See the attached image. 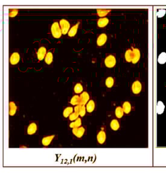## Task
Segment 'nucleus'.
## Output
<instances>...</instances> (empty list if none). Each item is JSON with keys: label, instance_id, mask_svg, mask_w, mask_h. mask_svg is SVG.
Returning <instances> with one entry per match:
<instances>
[{"label": "nucleus", "instance_id": "24", "mask_svg": "<svg viewBox=\"0 0 166 173\" xmlns=\"http://www.w3.org/2000/svg\"><path fill=\"white\" fill-rule=\"evenodd\" d=\"M123 109L121 107H118L116 108L115 110V115L118 118H121L123 116Z\"/></svg>", "mask_w": 166, "mask_h": 173}, {"label": "nucleus", "instance_id": "4", "mask_svg": "<svg viewBox=\"0 0 166 173\" xmlns=\"http://www.w3.org/2000/svg\"><path fill=\"white\" fill-rule=\"evenodd\" d=\"M132 92L135 94H138L141 92V84L139 81H135L132 86Z\"/></svg>", "mask_w": 166, "mask_h": 173}, {"label": "nucleus", "instance_id": "12", "mask_svg": "<svg viewBox=\"0 0 166 173\" xmlns=\"http://www.w3.org/2000/svg\"><path fill=\"white\" fill-rule=\"evenodd\" d=\"M36 130H37V125L35 123H33L32 124H30L29 126H28L27 129V133L28 135H32L33 134L36 133Z\"/></svg>", "mask_w": 166, "mask_h": 173}, {"label": "nucleus", "instance_id": "17", "mask_svg": "<svg viewBox=\"0 0 166 173\" xmlns=\"http://www.w3.org/2000/svg\"><path fill=\"white\" fill-rule=\"evenodd\" d=\"M158 62L159 64H164L166 63V53L163 52L159 55L158 58Z\"/></svg>", "mask_w": 166, "mask_h": 173}, {"label": "nucleus", "instance_id": "33", "mask_svg": "<svg viewBox=\"0 0 166 173\" xmlns=\"http://www.w3.org/2000/svg\"><path fill=\"white\" fill-rule=\"evenodd\" d=\"M81 106V105H80ZM85 107L84 106H81V107H80V112H79V115L81 116V117H83L84 115H85Z\"/></svg>", "mask_w": 166, "mask_h": 173}, {"label": "nucleus", "instance_id": "9", "mask_svg": "<svg viewBox=\"0 0 166 173\" xmlns=\"http://www.w3.org/2000/svg\"><path fill=\"white\" fill-rule=\"evenodd\" d=\"M73 132L77 137L81 138L83 136L84 132H85V129H84L83 127L73 128Z\"/></svg>", "mask_w": 166, "mask_h": 173}, {"label": "nucleus", "instance_id": "22", "mask_svg": "<svg viewBox=\"0 0 166 173\" xmlns=\"http://www.w3.org/2000/svg\"><path fill=\"white\" fill-rule=\"evenodd\" d=\"M94 109H95V103H94L93 100H90L89 103L87 104V110L88 112L91 113L93 112Z\"/></svg>", "mask_w": 166, "mask_h": 173}, {"label": "nucleus", "instance_id": "32", "mask_svg": "<svg viewBox=\"0 0 166 173\" xmlns=\"http://www.w3.org/2000/svg\"><path fill=\"white\" fill-rule=\"evenodd\" d=\"M166 13V11L165 9H160L157 12V15L158 18H162L165 15Z\"/></svg>", "mask_w": 166, "mask_h": 173}, {"label": "nucleus", "instance_id": "7", "mask_svg": "<svg viewBox=\"0 0 166 173\" xmlns=\"http://www.w3.org/2000/svg\"><path fill=\"white\" fill-rule=\"evenodd\" d=\"M106 40H107V36H106V34L104 33L101 34L97 39V45L99 46L103 45L105 44Z\"/></svg>", "mask_w": 166, "mask_h": 173}, {"label": "nucleus", "instance_id": "34", "mask_svg": "<svg viewBox=\"0 0 166 173\" xmlns=\"http://www.w3.org/2000/svg\"><path fill=\"white\" fill-rule=\"evenodd\" d=\"M18 14V10L17 9H12L11 11L9 12V16L10 17H14Z\"/></svg>", "mask_w": 166, "mask_h": 173}, {"label": "nucleus", "instance_id": "26", "mask_svg": "<svg viewBox=\"0 0 166 173\" xmlns=\"http://www.w3.org/2000/svg\"><path fill=\"white\" fill-rule=\"evenodd\" d=\"M110 12V10H105V9H97L98 15L100 17H103L106 16L107 14Z\"/></svg>", "mask_w": 166, "mask_h": 173}, {"label": "nucleus", "instance_id": "1", "mask_svg": "<svg viewBox=\"0 0 166 173\" xmlns=\"http://www.w3.org/2000/svg\"><path fill=\"white\" fill-rule=\"evenodd\" d=\"M51 31H52V33L54 38L59 39L62 36V30H61V28H60L58 22H56L53 24L52 28H51Z\"/></svg>", "mask_w": 166, "mask_h": 173}, {"label": "nucleus", "instance_id": "28", "mask_svg": "<svg viewBox=\"0 0 166 173\" xmlns=\"http://www.w3.org/2000/svg\"><path fill=\"white\" fill-rule=\"evenodd\" d=\"M73 107H67V108L64 110V111H63V116H64V117L67 118L71 113H73Z\"/></svg>", "mask_w": 166, "mask_h": 173}, {"label": "nucleus", "instance_id": "3", "mask_svg": "<svg viewBox=\"0 0 166 173\" xmlns=\"http://www.w3.org/2000/svg\"><path fill=\"white\" fill-rule=\"evenodd\" d=\"M60 25L61 27L62 34H66L68 32L69 27H70V24H69V22L67 21L66 19H61L60 21Z\"/></svg>", "mask_w": 166, "mask_h": 173}, {"label": "nucleus", "instance_id": "16", "mask_svg": "<svg viewBox=\"0 0 166 173\" xmlns=\"http://www.w3.org/2000/svg\"><path fill=\"white\" fill-rule=\"evenodd\" d=\"M16 106L15 104L13 102H10L9 103V115L11 116H13L16 112Z\"/></svg>", "mask_w": 166, "mask_h": 173}, {"label": "nucleus", "instance_id": "11", "mask_svg": "<svg viewBox=\"0 0 166 173\" xmlns=\"http://www.w3.org/2000/svg\"><path fill=\"white\" fill-rule=\"evenodd\" d=\"M165 109V106L164 104V103L161 101H159L157 103V113L158 115H161L164 113Z\"/></svg>", "mask_w": 166, "mask_h": 173}, {"label": "nucleus", "instance_id": "30", "mask_svg": "<svg viewBox=\"0 0 166 173\" xmlns=\"http://www.w3.org/2000/svg\"><path fill=\"white\" fill-rule=\"evenodd\" d=\"M81 125V119L79 118L74 123H72L70 124V127L71 128H77L79 127Z\"/></svg>", "mask_w": 166, "mask_h": 173}, {"label": "nucleus", "instance_id": "14", "mask_svg": "<svg viewBox=\"0 0 166 173\" xmlns=\"http://www.w3.org/2000/svg\"><path fill=\"white\" fill-rule=\"evenodd\" d=\"M80 107H81V106H77L75 107V112L71 114V115H69V119L71 121H74V120H76L78 116L79 115V112H80Z\"/></svg>", "mask_w": 166, "mask_h": 173}, {"label": "nucleus", "instance_id": "13", "mask_svg": "<svg viewBox=\"0 0 166 173\" xmlns=\"http://www.w3.org/2000/svg\"><path fill=\"white\" fill-rule=\"evenodd\" d=\"M46 49L44 46H42L39 49L38 51V58L39 60H42L44 58L45 55L46 54Z\"/></svg>", "mask_w": 166, "mask_h": 173}, {"label": "nucleus", "instance_id": "5", "mask_svg": "<svg viewBox=\"0 0 166 173\" xmlns=\"http://www.w3.org/2000/svg\"><path fill=\"white\" fill-rule=\"evenodd\" d=\"M140 58V52L138 49L134 48L133 49V58L132 62V64H135L138 62Z\"/></svg>", "mask_w": 166, "mask_h": 173}, {"label": "nucleus", "instance_id": "27", "mask_svg": "<svg viewBox=\"0 0 166 173\" xmlns=\"http://www.w3.org/2000/svg\"><path fill=\"white\" fill-rule=\"evenodd\" d=\"M114 80L112 77H108V78L106 79V86L108 87H111L113 86L114 85Z\"/></svg>", "mask_w": 166, "mask_h": 173}, {"label": "nucleus", "instance_id": "19", "mask_svg": "<svg viewBox=\"0 0 166 173\" xmlns=\"http://www.w3.org/2000/svg\"><path fill=\"white\" fill-rule=\"evenodd\" d=\"M54 137V136L52 135L51 136H47V137L43 138L42 141V144L44 146H48L49 144L51 143V142H52V141Z\"/></svg>", "mask_w": 166, "mask_h": 173}, {"label": "nucleus", "instance_id": "2", "mask_svg": "<svg viewBox=\"0 0 166 173\" xmlns=\"http://www.w3.org/2000/svg\"><path fill=\"white\" fill-rule=\"evenodd\" d=\"M104 63H105V65L106 67H108V68H113L116 64L115 58V57L112 56V55H109V56H108L106 58Z\"/></svg>", "mask_w": 166, "mask_h": 173}, {"label": "nucleus", "instance_id": "29", "mask_svg": "<svg viewBox=\"0 0 166 173\" xmlns=\"http://www.w3.org/2000/svg\"><path fill=\"white\" fill-rule=\"evenodd\" d=\"M71 103L73 105H77L80 104V97L78 95H75L74 96L71 100Z\"/></svg>", "mask_w": 166, "mask_h": 173}, {"label": "nucleus", "instance_id": "6", "mask_svg": "<svg viewBox=\"0 0 166 173\" xmlns=\"http://www.w3.org/2000/svg\"><path fill=\"white\" fill-rule=\"evenodd\" d=\"M89 95L86 92H84L82 93L80 97V104L81 106H85L87 104V101L89 100Z\"/></svg>", "mask_w": 166, "mask_h": 173}, {"label": "nucleus", "instance_id": "23", "mask_svg": "<svg viewBox=\"0 0 166 173\" xmlns=\"http://www.w3.org/2000/svg\"><path fill=\"white\" fill-rule=\"evenodd\" d=\"M78 25H79V23H77L76 25L73 26V27L71 28L69 32H68V36L69 37H73V36H74L76 35L77 31Z\"/></svg>", "mask_w": 166, "mask_h": 173}, {"label": "nucleus", "instance_id": "15", "mask_svg": "<svg viewBox=\"0 0 166 173\" xmlns=\"http://www.w3.org/2000/svg\"><path fill=\"white\" fill-rule=\"evenodd\" d=\"M109 23V19L107 18H100L98 21L97 25L99 27H104Z\"/></svg>", "mask_w": 166, "mask_h": 173}, {"label": "nucleus", "instance_id": "31", "mask_svg": "<svg viewBox=\"0 0 166 173\" xmlns=\"http://www.w3.org/2000/svg\"><path fill=\"white\" fill-rule=\"evenodd\" d=\"M83 91V87L81 84L78 83L74 87V92L77 93H81Z\"/></svg>", "mask_w": 166, "mask_h": 173}, {"label": "nucleus", "instance_id": "18", "mask_svg": "<svg viewBox=\"0 0 166 173\" xmlns=\"http://www.w3.org/2000/svg\"><path fill=\"white\" fill-rule=\"evenodd\" d=\"M133 58V51L131 50H128L126 51V54H125V59L128 62H132Z\"/></svg>", "mask_w": 166, "mask_h": 173}, {"label": "nucleus", "instance_id": "25", "mask_svg": "<svg viewBox=\"0 0 166 173\" xmlns=\"http://www.w3.org/2000/svg\"><path fill=\"white\" fill-rule=\"evenodd\" d=\"M45 61L48 65H50L52 64L53 61V54L51 52H48L47 54L46 59H45Z\"/></svg>", "mask_w": 166, "mask_h": 173}, {"label": "nucleus", "instance_id": "20", "mask_svg": "<svg viewBox=\"0 0 166 173\" xmlns=\"http://www.w3.org/2000/svg\"><path fill=\"white\" fill-rule=\"evenodd\" d=\"M110 127H111V129L114 130V131H117V130L119 129L120 124L117 120L116 119L112 120L111 123H110Z\"/></svg>", "mask_w": 166, "mask_h": 173}, {"label": "nucleus", "instance_id": "21", "mask_svg": "<svg viewBox=\"0 0 166 173\" xmlns=\"http://www.w3.org/2000/svg\"><path fill=\"white\" fill-rule=\"evenodd\" d=\"M123 111L125 113L128 114L131 111L130 104L128 101L124 102L123 105Z\"/></svg>", "mask_w": 166, "mask_h": 173}, {"label": "nucleus", "instance_id": "8", "mask_svg": "<svg viewBox=\"0 0 166 173\" xmlns=\"http://www.w3.org/2000/svg\"><path fill=\"white\" fill-rule=\"evenodd\" d=\"M20 57L18 53H13L10 58V62L12 65H16L19 62Z\"/></svg>", "mask_w": 166, "mask_h": 173}, {"label": "nucleus", "instance_id": "10", "mask_svg": "<svg viewBox=\"0 0 166 173\" xmlns=\"http://www.w3.org/2000/svg\"><path fill=\"white\" fill-rule=\"evenodd\" d=\"M106 140V133L104 131H100L97 135V141L100 144H103Z\"/></svg>", "mask_w": 166, "mask_h": 173}]
</instances>
